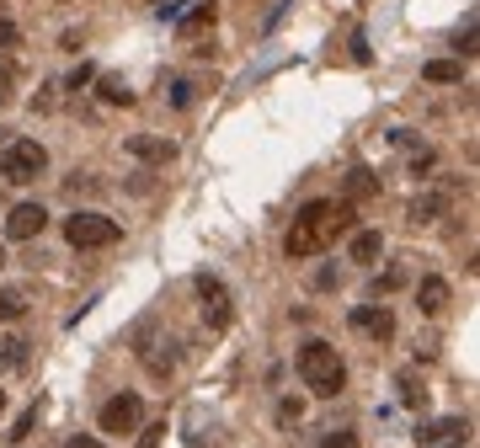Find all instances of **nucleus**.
<instances>
[{
    "label": "nucleus",
    "instance_id": "4",
    "mask_svg": "<svg viewBox=\"0 0 480 448\" xmlns=\"http://www.w3.org/2000/svg\"><path fill=\"white\" fill-rule=\"evenodd\" d=\"M123 224L107 219V214H91V209H75L69 219H64V240L75 246V251H102V246H118Z\"/></svg>",
    "mask_w": 480,
    "mask_h": 448
},
{
    "label": "nucleus",
    "instance_id": "7",
    "mask_svg": "<svg viewBox=\"0 0 480 448\" xmlns=\"http://www.w3.org/2000/svg\"><path fill=\"white\" fill-rule=\"evenodd\" d=\"M123 150H128L134 161H144V166H171V161H177V145L161 139V134H128Z\"/></svg>",
    "mask_w": 480,
    "mask_h": 448
},
{
    "label": "nucleus",
    "instance_id": "18",
    "mask_svg": "<svg viewBox=\"0 0 480 448\" xmlns=\"http://www.w3.org/2000/svg\"><path fill=\"white\" fill-rule=\"evenodd\" d=\"M22 315H27V294L22 288H0V326H11Z\"/></svg>",
    "mask_w": 480,
    "mask_h": 448
},
{
    "label": "nucleus",
    "instance_id": "16",
    "mask_svg": "<svg viewBox=\"0 0 480 448\" xmlns=\"http://www.w3.org/2000/svg\"><path fill=\"white\" fill-rule=\"evenodd\" d=\"M214 16H219V5H214V0H203V5H192V11H187V16L177 22V33H181V38H192V33L214 27Z\"/></svg>",
    "mask_w": 480,
    "mask_h": 448
},
{
    "label": "nucleus",
    "instance_id": "13",
    "mask_svg": "<svg viewBox=\"0 0 480 448\" xmlns=\"http://www.w3.org/2000/svg\"><path fill=\"white\" fill-rule=\"evenodd\" d=\"M443 214H448V192H417L411 209H406V219L411 224H438Z\"/></svg>",
    "mask_w": 480,
    "mask_h": 448
},
{
    "label": "nucleus",
    "instance_id": "3",
    "mask_svg": "<svg viewBox=\"0 0 480 448\" xmlns=\"http://www.w3.org/2000/svg\"><path fill=\"white\" fill-rule=\"evenodd\" d=\"M43 171H49V150H43L38 139H11V145L0 150V176H5L11 187H32Z\"/></svg>",
    "mask_w": 480,
    "mask_h": 448
},
{
    "label": "nucleus",
    "instance_id": "8",
    "mask_svg": "<svg viewBox=\"0 0 480 448\" xmlns=\"http://www.w3.org/2000/svg\"><path fill=\"white\" fill-rule=\"evenodd\" d=\"M43 224H49V209L43 203H16L11 219H5V240H38Z\"/></svg>",
    "mask_w": 480,
    "mask_h": 448
},
{
    "label": "nucleus",
    "instance_id": "29",
    "mask_svg": "<svg viewBox=\"0 0 480 448\" xmlns=\"http://www.w3.org/2000/svg\"><path fill=\"white\" fill-rule=\"evenodd\" d=\"M171 107H192V80H177L171 86Z\"/></svg>",
    "mask_w": 480,
    "mask_h": 448
},
{
    "label": "nucleus",
    "instance_id": "27",
    "mask_svg": "<svg viewBox=\"0 0 480 448\" xmlns=\"http://www.w3.org/2000/svg\"><path fill=\"white\" fill-rule=\"evenodd\" d=\"M91 80H97V70H91V64H80V70H75V75H69V80H64V86H69V91H86V86H91Z\"/></svg>",
    "mask_w": 480,
    "mask_h": 448
},
{
    "label": "nucleus",
    "instance_id": "19",
    "mask_svg": "<svg viewBox=\"0 0 480 448\" xmlns=\"http://www.w3.org/2000/svg\"><path fill=\"white\" fill-rule=\"evenodd\" d=\"M374 192H379V176H374L368 166H358L353 176H347V198H353V203H358V198H374Z\"/></svg>",
    "mask_w": 480,
    "mask_h": 448
},
{
    "label": "nucleus",
    "instance_id": "28",
    "mask_svg": "<svg viewBox=\"0 0 480 448\" xmlns=\"http://www.w3.org/2000/svg\"><path fill=\"white\" fill-rule=\"evenodd\" d=\"M432 166H438V155H432V150H417V155H411V176H427Z\"/></svg>",
    "mask_w": 480,
    "mask_h": 448
},
{
    "label": "nucleus",
    "instance_id": "9",
    "mask_svg": "<svg viewBox=\"0 0 480 448\" xmlns=\"http://www.w3.org/2000/svg\"><path fill=\"white\" fill-rule=\"evenodd\" d=\"M353 326L374 341H395V310L390 304H358L353 310Z\"/></svg>",
    "mask_w": 480,
    "mask_h": 448
},
{
    "label": "nucleus",
    "instance_id": "21",
    "mask_svg": "<svg viewBox=\"0 0 480 448\" xmlns=\"http://www.w3.org/2000/svg\"><path fill=\"white\" fill-rule=\"evenodd\" d=\"M300 416H304V400H300V395H283V400H278V422H283V427H294Z\"/></svg>",
    "mask_w": 480,
    "mask_h": 448
},
{
    "label": "nucleus",
    "instance_id": "1",
    "mask_svg": "<svg viewBox=\"0 0 480 448\" xmlns=\"http://www.w3.org/2000/svg\"><path fill=\"white\" fill-rule=\"evenodd\" d=\"M294 369H300L304 390L326 395V400L347 390V363H342V352H337L331 341H304L300 358H294Z\"/></svg>",
    "mask_w": 480,
    "mask_h": 448
},
{
    "label": "nucleus",
    "instance_id": "11",
    "mask_svg": "<svg viewBox=\"0 0 480 448\" xmlns=\"http://www.w3.org/2000/svg\"><path fill=\"white\" fill-rule=\"evenodd\" d=\"M379 257H384V235H379V229H353V240H347V262L374 267Z\"/></svg>",
    "mask_w": 480,
    "mask_h": 448
},
{
    "label": "nucleus",
    "instance_id": "31",
    "mask_svg": "<svg viewBox=\"0 0 480 448\" xmlns=\"http://www.w3.org/2000/svg\"><path fill=\"white\" fill-rule=\"evenodd\" d=\"M443 448H470V433H459V438H448Z\"/></svg>",
    "mask_w": 480,
    "mask_h": 448
},
{
    "label": "nucleus",
    "instance_id": "14",
    "mask_svg": "<svg viewBox=\"0 0 480 448\" xmlns=\"http://www.w3.org/2000/svg\"><path fill=\"white\" fill-rule=\"evenodd\" d=\"M421 80H432V86H459V80H465V64H459V59H432V64H421Z\"/></svg>",
    "mask_w": 480,
    "mask_h": 448
},
{
    "label": "nucleus",
    "instance_id": "6",
    "mask_svg": "<svg viewBox=\"0 0 480 448\" xmlns=\"http://www.w3.org/2000/svg\"><path fill=\"white\" fill-rule=\"evenodd\" d=\"M198 299H203V326L208 331H230L235 304H230V288L214 278V273H198Z\"/></svg>",
    "mask_w": 480,
    "mask_h": 448
},
{
    "label": "nucleus",
    "instance_id": "17",
    "mask_svg": "<svg viewBox=\"0 0 480 448\" xmlns=\"http://www.w3.org/2000/svg\"><path fill=\"white\" fill-rule=\"evenodd\" d=\"M97 97H102L107 107H134V91L123 86L118 75H97Z\"/></svg>",
    "mask_w": 480,
    "mask_h": 448
},
{
    "label": "nucleus",
    "instance_id": "20",
    "mask_svg": "<svg viewBox=\"0 0 480 448\" xmlns=\"http://www.w3.org/2000/svg\"><path fill=\"white\" fill-rule=\"evenodd\" d=\"M401 400H406V406H427V385L417 379V369L401 374Z\"/></svg>",
    "mask_w": 480,
    "mask_h": 448
},
{
    "label": "nucleus",
    "instance_id": "15",
    "mask_svg": "<svg viewBox=\"0 0 480 448\" xmlns=\"http://www.w3.org/2000/svg\"><path fill=\"white\" fill-rule=\"evenodd\" d=\"M27 347H32L27 336H5V341H0V369H5V374H22V369H27V358H32Z\"/></svg>",
    "mask_w": 480,
    "mask_h": 448
},
{
    "label": "nucleus",
    "instance_id": "5",
    "mask_svg": "<svg viewBox=\"0 0 480 448\" xmlns=\"http://www.w3.org/2000/svg\"><path fill=\"white\" fill-rule=\"evenodd\" d=\"M97 427L107 433V438H128V433H139L144 427V400L134 390H123V395H113L107 406H102V416H97Z\"/></svg>",
    "mask_w": 480,
    "mask_h": 448
},
{
    "label": "nucleus",
    "instance_id": "23",
    "mask_svg": "<svg viewBox=\"0 0 480 448\" xmlns=\"http://www.w3.org/2000/svg\"><path fill=\"white\" fill-rule=\"evenodd\" d=\"M161 438H166V422H150V427H139L134 448H161Z\"/></svg>",
    "mask_w": 480,
    "mask_h": 448
},
{
    "label": "nucleus",
    "instance_id": "32",
    "mask_svg": "<svg viewBox=\"0 0 480 448\" xmlns=\"http://www.w3.org/2000/svg\"><path fill=\"white\" fill-rule=\"evenodd\" d=\"M0 411H5V390H0Z\"/></svg>",
    "mask_w": 480,
    "mask_h": 448
},
{
    "label": "nucleus",
    "instance_id": "30",
    "mask_svg": "<svg viewBox=\"0 0 480 448\" xmlns=\"http://www.w3.org/2000/svg\"><path fill=\"white\" fill-rule=\"evenodd\" d=\"M69 448H102V438H97V433H75V438H69Z\"/></svg>",
    "mask_w": 480,
    "mask_h": 448
},
{
    "label": "nucleus",
    "instance_id": "12",
    "mask_svg": "<svg viewBox=\"0 0 480 448\" xmlns=\"http://www.w3.org/2000/svg\"><path fill=\"white\" fill-rule=\"evenodd\" d=\"M417 310L421 315H443V310H448V278L427 273V278L417 283Z\"/></svg>",
    "mask_w": 480,
    "mask_h": 448
},
{
    "label": "nucleus",
    "instance_id": "2",
    "mask_svg": "<svg viewBox=\"0 0 480 448\" xmlns=\"http://www.w3.org/2000/svg\"><path fill=\"white\" fill-rule=\"evenodd\" d=\"M331 209L337 203H326V198H315V203L300 209V219L289 224V235H283V257L289 262H309V257L326 251V240H331Z\"/></svg>",
    "mask_w": 480,
    "mask_h": 448
},
{
    "label": "nucleus",
    "instance_id": "10",
    "mask_svg": "<svg viewBox=\"0 0 480 448\" xmlns=\"http://www.w3.org/2000/svg\"><path fill=\"white\" fill-rule=\"evenodd\" d=\"M459 433H470V422H465V416H438V422H421V427H417V443L421 448H443L448 438H459Z\"/></svg>",
    "mask_w": 480,
    "mask_h": 448
},
{
    "label": "nucleus",
    "instance_id": "24",
    "mask_svg": "<svg viewBox=\"0 0 480 448\" xmlns=\"http://www.w3.org/2000/svg\"><path fill=\"white\" fill-rule=\"evenodd\" d=\"M64 187H69L75 198H80V192H86V198H97V192H102V182H97V176H80V171H75V176H69Z\"/></svg>",
    "mask_w": 480,
    "mask_h": 448
},
{
    "label": "nucleus",
    "instance_id": "25",
    "mask_svg": "<svg viewBox=\"0 0 480 448\" xmlns=\"http://www.w3.org/2000/svg\"><path fill=\"white\" fill-rule=\"evenodd\" d=\"M32 422H38V406H27V411H22V416H16V427H11V433H5V438H11V443H22V438H27V433H32Z\"/></svg>",
    "mask_w": 480,
    "mask_h": 448
},
{
    "label": "nucleus",
    "instance_id": "22",
    "mask_svg": "<svg viewBox=\"0 0 480 448\" xmlns=\"http://www.w3.org/2000/svg\"><path fill=\"white\" fill-rule=\"evenodd\" d=\"M16 49H22V27L16 22H0V59L16 54Z\"/></svg>",
    "mask_w": 480,
    "mask_h": 448
},
{
    "label": "nucleus",
    "instance_id": "26",
    "mask_svg": "<svg viewBox=\"0 0 480 448\" xmlns=\"http://www.w3.org/2000/svg\"><path fill=\"white\" fill-rule=\"evenodd\" d=\"M320 448H358V433H347V427H337V433H326Z\"/></svg>",
    "mask_w": 480,
    "mask_h": 448
}]
</instances>
